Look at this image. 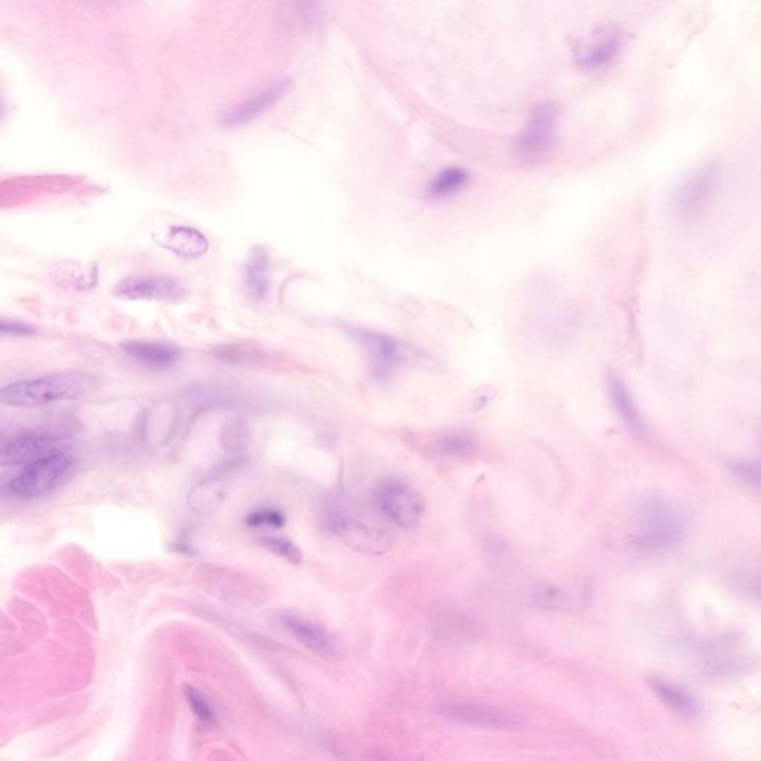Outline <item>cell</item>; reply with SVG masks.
I'll list each match as a JSON object with an SVG mask.
<instances>
[{"label": "cell", "mask_w": 761, "mask_h": 761, "mask_svg": "<svg viewBox=\"0 0 761 761\" xmlns=\"http://www.w3.org/2000/svg\"><path fill=\"white\" fill-rule=\"evenodd\" d=\"M99 380L87 372L69 371L12 382L0 390V402L12 408H41L90 396Z\"/></svg>", "instance_id": "6da1fadb"}, {"label": "cell", "mask_w": 761, "mask_h": 761, "mask_svg": "<svg viewBox=\"0 0 761 761\" xmlns=\"http://www.w3.org/2000/svg\"><path fill=\"white\" fill-rule=\"evenodd\" d=\"M72 467V457L63 449H55L23 466L15 478L9 481L6 490L20 500L44 497L64 481Z\"/></svg>", "instance_id": "7a4b0ae2"}, {"label": "cell", "mask_w": 761, "mask_h": 761, "mask_svg": "<svg viewBox=\"0 0 761 761\" xmlns=\"http://www.w3.org/2000/svg\"><path fill=\"white\" fill-rule=\"evenodd\" d=\"M689 531V519L668 501L653 500L643 507L637 530V544L647 550L677 546Z\"/></svg>", "instance_id": "3957f363"}, {"label": "cell", "mask_w": 761, "mask_h": 761, "mask_svg": "<svg viewBox=\"0 0 761 761\" xmlns=\"http://www.w3.org/2000/svg\"><path fill=\"white\" fill-rule=\"evenodd\" d=\"M720 183L721 167L714 161L692 171L672 194L671 210L674 218L684 223L701 218L717 197Z\"/></svg>", "instance_id": "277c9868"}, {"label": "cell", "mask_w": 761, "mask_h": 761, "mask_svg": "<svg viewBox=\"0 0 761 761\" xmlns=\"http://www.w3.org/2000/svg\"><path fill=\"white\" fill-rule=\"evenodd\" d=\"M378 512L391 524L411 530L424 516V500L411 485L397 479H387L378 485L374 494Z\"/></svg>", "instance_id": "5b68a950"}, {"label": "cell", "mask_w": 761, "mask_h": 761, "mask_svg": "<svg viewBox=\"0 0 761 761\" xmlns=\"http://www.w3.org/2000/svg\"><path fill=\"white\" fill-rule=\"evenodd\" d=\"M558 108L552 103L536 106L516 140V154L521 160L536 161L552 149L558 128Z\"/></svg>", "instance_id": "8992f818"}, {"label": "cell", "mask_w": 761, "mask_h": 761, "mask_svg": "<svg viewBox=\"0 0 761 761\" xmlns=\"http://www.w3.org/2000/svg\"><path fill=\"white\" fill-rule=\"evenodd\" d=\"M440 715L446 720L461 726L478 727L488 730H513L522 724L521 717L513 712L488 707V705L472 704V702H451L442 705Z\"/></svg>", "instance_id": "52a82bcc"}, {"label": "cell", "mask_w": 761, "mask_h": 761, "mask_svg": "<svg viewBox=\"0 0 761 761\" xmlns=\"http://www.w3.org/2000/svg\"><path fill=\"white\" fill-rule=\"evenodd\" d=\"M115 295L131 301L177 302L185 295L182 284L167 275H140L122 280Z\"/></svg>", "instance_id": "ba28073f"}, {"label": "cell", "mask_w": 761, "mask_h": 761, "mask_svg": "<svg viewBox=\"0 0 761 761\" xmlns=\"http://www.w3.org/2000/svg\"><path fill=\"white\" fill-rule=\"evenodd\" d=\"M354 336L365 348L372 375L377 380H385L396 371L397 366L403 360V353L396 339L385 335V333L362 329L354 330Z\"/></svg>", "instance_id": "9c48e42d"}, {"label": "cell", "mask_w": 761, "mask_h": 761, "mask_svg": "<svg viewBox=\"0 0 761 761\" xmlns=\"http://www.w3.org/2000/svg\"><path fill=\"white\" fill-rule=\"evenodd\" d=\"M289 88L290 82L287 79L274 82L270 87L256 93L255 96L249 97V99L229 109L225 113V116H223V122L228 127H237V125L249 124V122L255 121L256 118L274 108L283 99L284 94L289 91Z\"/></svg>", "instance_id": "30bf717a"}, {"label": "cell", "mask_w": 761, "mask_h": 761, "mask_svg": "<svg viewBox=\"0 0 761 761\" xmlns=\"http://www.w3.org/2000/svg\"><path fill=\"white\" fill-rule=\"evenodd\" d=\"M625 38L617 29L599 30L591 42L580 48L577 63L583 70H602L622 53Z\"/></svg>", "instance_id": "8fae6325"}, {"label": "cell", "mask_w": 761, "mask_h": 761, "mask_svg": "<svg viewBox=\"0 0 761 761\" xmlns=\"http://www.w3.org/2000/svg\"><path fill=\"white\" fill-rule=\"evenodd\" d=\"M281 622L290 635L314 653L326 657H335L341 653L339 641L323 626L298 616H284Z\"/></svg>", "instance_id": "7c38bea8"}, {"label": "cell", "mask_w": 761, "mask_h": 761, "mask_svg": "<svg viewBox=\"0 0 761 761\" xmlns=\"http://www.w3.org/2000/svg\"><path fill=\"white\" fill-rule=\"evenodd\" d=\"M605 385H607L608 397H610L614 411L619 415L622 423L628 427L629 432L634 433L635 436L646 435V421H644L643 414H641L628 384L619 375L611 372L607 375Z\"/></svg>", "instance_id": "4fadbf2b"}, {"label": "cell", "mask_w": 761, "mask_h": 761, "mask_svg": "<svg viewBox=\"0 0 761 761\" xmlns=\"http://www.w3.org/2000/svg\"><path fill=\"white\" fill-rule=\"evenodd\" d=\"M55 443H57V439L53 435H47V433H30V435L17 437L3 448L2 466H26L30 461L58 449Z\"/></svg>", "instance_id": "5bb4252c"}, {"label": "cell", "mask_w": 761, "mask_h": 761, "mask_svg": "<svg viewBox=\"0 0 761 761\" xmlns=\"http://www.w3.org/2000/svg\"><path fill=\"white\" fill-rule=\"evenodd\" d=\"M121 347L128 356L152 371H164L176 365L180 359L179 348L165 342L133 339V341L124 342Z\"/></svg>", "instance_id": "9a60e30c"}, {"label": "cell", "mask_w": 761, "mask_h": 761, "mask_svg": "<svg viewBox=\"0 0 761 761\" xmlns=\"http://www.w3.org/2000/svg\"><path fill=\"white\" fill-rule=\"evenodd\" d=\"M158 241L180 258H198L209 250L206 235L189 226H171Z\"/></svg>", "instance_id": "2e32d148"}, {"label": "cell", "mask_w": 761, "mask_h": 761, "mask_svg": "<svg viewBox=\"0 0 761 761\" xmlns=\"http://www.w3.org/2000/svg\"><path fill=\"white\" fill-rule=\"evenodd\" d=\"M244 283L253 301H265L270 290V258L264 247H255L250 252L244 268Z\"/></svg>", "instance_id": "e0dca14e"}, {"label": "cell", "mask_w": 761, "mask_h": 761, "mask_svg": "<svg viewBox=\"0 0 761 761\" xmlns=\"http://www.w3.org/2000/svg\"><path fill=\"white\" fill-rule=\"evenodd\" d=\"M650 687L657 698L665 704L666 707L677 712V714L684 715V717H693L698 714L699 704L693 695H690L686 690L681 687L675 686V684L668 683V681L659 680V678H652L650 680Z\"/></svg>", "instance_id": "ac0fdd59"}, {"label": "cell", "mask_w": 761, "mask_h": 761, "mask_svg": "<svg viewBox=\"0 0 761 761\" xmlns=\"http://www.w3.org/2000/svg\"><path fill=\"white\" fill-rule=\"evenodd\" d=\"M469 182V173L464 168L451 167L440 171L429 185V195L435 200L452 197L466 188Z\"/></svg>", "instance_id": "d6986e66"}, {"label": "cell", "mask_w": 761, "mask_h": 761, "mask_svg": "<svg viewBox=\"0 0 761 761\" xmlns=\"http://www.w3.org/2000/svg\"><path fill=\"white\" fill-rule=\"evenodd\" d=\"M262 546L270 552L275 553L277 556L286 559V561L293 562V564H299L302 561V553L299 547L295 543L290 542L289 539L284 537H267L262 540Z\"/></svg>", "instance_id": "ffe728a7"}, {"label": "cell", "mask_w": 761, "mask_h": 761, "mask_svg": "<svg viewBox=\"0 0 761 761\" xmlns=\"http://www.w3.org/2000/svg\"><path fill=\"white\" fill-rule=\"evenodd\" d=\"M186 701H188L189 707H191L194 714L197 715L198 720L204 724L216 723V714L213 711L212 705L207 702V699L198 692L194 687H186L185 689Z\"/></svg>", "instance_id": "44dd1931"}, {"label": "cell", "mask_w": 761, "mask_h": 761, "mask_svg": "<svg viewBox=\"0 0 761 761\" xmlns=\"http://www.w3.org/2000/svg\"><path fill=\"white\" fill-rule=\"evenodd\" d=\"M730 469H732L733 475L741 479L748 487L761 491V461H738V463L732 464Z\"/></svg>", "instance_id": "7402d4cb"}, {"label": "cell", "mask_w": 761, "mask_h": 761, "mask_svg": "<svg viewBox=\"0 0 761 761\" xmlns=\"http://www.w3.org/2000/svg\"><path fill=\"white\" fill-rule=\"evenodd\" d=\"M286 521V516L278 509L256 510L246 518V524L253 528H281L286 525Z\"/></svg>", "instance_id": "603a6c76"}, {"label": "cell", "mask_w": 761, "mask_h": 761, "mask_svg": "<svg viewBox=\"0 0 761 761\" xmlns=\"http://www.w3.org/2000/svg\"><path fill=\"white\" fill-rule=\"evenodd\" d=\"M442 446L446 454L469 455L475 449L476 442L467 433H454V435L445 437Z\"/></svg>", "instance_id": "cb8c5ba5"}, {"label": "cell", "mask_w": 761, "mask_h": 761, "mask_svg": "<svg viewBox=\"0 0 761 761\" xmlns=\"http://www.w3.org/2000/svg\"><path fill=\"white\" fill-rule=\"evenodd\" d=\"M2 333L3 335H6V333H11V335H17V333H20V335H30V333H35V330L32 327L20 325V323H8L6 320H3Z\"/></svg>", "instance_id": "d4e9b609"}]
</instances>
